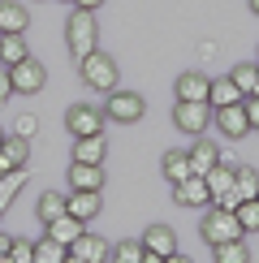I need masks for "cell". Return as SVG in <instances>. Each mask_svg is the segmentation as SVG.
I'll use <instances>...</instances> for the list:
<instances>
[{"label": "cell", "instance_id": "cell-1", "mask_svg": "<svg viewBox=\"0 0 259 263\" xmlns=\"http://www.w3.org/2000/svg\"><path fill=\"white\" fill-rule=\"evenodd\" d=\"M65 43H69V52L73 57H86V52H95L100 48V22H95L91 9H73L69 22H65Z\"/></svg>", "mask_w": 259, "mask_h": 263}, {"label": "cell", "instance_id": "cell-2", "mask_svg": "<svg viewBox=\"0 0 259 263\" xmlns=\"http://www.w3.org/2000/svg\"><path fill=\"white\" fill-rule=\"evenodd\" d=\"M78 73H82V82H86V91H117V61L108 57V52H86V57L78 61Z\"/></svg>", "mask_w": 259, "mask_h": 263}, {"label": "cell", "instance_id": "cell-3", "mask_svg": "<svg viewBox=\"0 0 259 263\" xmlns=\"http://www.w3.org/2000/svg\"><path fill=\"white\" fill-rule=\"evenodd\" d=\"M199 233H203V242H208V246H220V242H237L246 229H242V220H237V212H225V207H208V216H203Z\"/></svg>", "mask_w": 259, "mask_h": 263}, {"label": "cell", "instance_id": "cell-4", "mask_svg": "<svg viewBox=\"0 0 259 263\" xmlns=\"http://www.w3.org/2000/svg\"><path fill=\"white\" fill-rule=\"evenodd\" d=\"M143 112H147V104H143V95H138V91H108V104H104V117H108V121L134 125Z\"/></svg>", "mask_w": 259, "mask_h": 263}, {"label": "cell", "instance_id": "cell-5", "mask_svg": "<svg viewBox=\"0 0 259 263\" xmlns=\"http://www.w3.org/2000/svg\"><path fill=\"white\" fill-rule=\"evenodd\" d=\"M173 125H177L181 134H194V138H199L203 129L212 125V104H194V100H177V104H173Z\"/></svg>", "mask_w": 259, "mask_h": 263}, {"label": "cell", "instance_id": "cell-6", "mask_svg": "<svg viewBox=\"0 0 259 263\" xmlns=\"http://www.w3.org/2000/svg\"><path fill=\"white\" fill-rule=\"evenodd\" d=\"M104 108H91V104H73L65 112V125H69L73 138H91V134H104Z\"/></svg>", "mask_w": 259, "mask_h": 263}, {"label": "cell", "instance_id": "cell-7", "mask_svg": "<svg viewBox=\"0 0 259 263\" xmlns=\"http://www.w3.org/2000/svg\"><path fill=\"white\" fill-rule=\"evenodd\" d=\"M9 78H13L17 95H35V91H43V82H48V69H43L35 57H26V61H17L13 69H9Z\"/></svg>", "mask_w": 259, "mask_h": 263}, {"label": "cell", "instance_id": "cell-8", "mask_svg": "<svg viewBox=\"0 0 259 263\" xmlns=\"http://www.w3.org/2000/svg\"><path fill=\"white\" fill-rule=\"evenodd\" d=\"M212 125L220 129L225 138H246V134H251V121H246V108H242V104L212 108Z\"/></svg>", "mask_w": 259, "mask_h": 263}, {"label": "cell", "instance_id": "cell-9", "mask_svg": "<svg viewBox=\"0 0 259 263\" xmlns=\"http://www.w3.org/2000/svg\"><path fill=\"white\" fill-rule=\"evenodd\" d=\"M173 199L181 207H212V190H208V177H199V173H190L186 181L173 185Z\"/></svg>", "mask_w": 259, "mask_h": 263}, {"label": "cell", "instance_id": "cell-10", "mask_svg": "<svg viewBox=\"0 0 259 263\" xmlns=\"http://www.w3.org/2000/svg\"><path fill=\"white\" fill-rule=\"evenodd\" d=\"M69 190H104V164L69 160Z\"/></svg>", "mask_w": 259, "mask_h": 263}, {"label": "cell", "instance_id": "cell-11", "mask_svg": "<svg viewBox=\"0 0 259 263\" xmlns=\"http://www.w3.org/2000/svg\"><path fill=\"white\" fill-rule=\"evenodd\" d=\"M100 190H73V194H65V212L69 216H78V220L86 224V220H95L100 216Z\"/></svg>", "mask_w": 259, "mask_h": 263}, {"label": "cell", "instance_id": "cell-12", "mask_svg": "<svg viewBox=\"0 0 259 263\" xmlns=\"http://www.w3.org/2000/svg\"><path fill=\"white\" fill-rule=\"evenodd\" d=\"M26 160H30V138H22V134H9L5 142H0V168H5V173H13V168H26Z\"/></svg>", "mask_w": 259, "mask_h": 263}, {"label": "cell", "instance_id": "cell-13", "mask_svg": "<svg viewBox=\"0 0 259 263\" xmlns=\"http://www.w3.org/2000/svg\"><path fill=\"white\" fill-rule=\"evenodd\" d=\"M177 100H194V104H208V95H212V78H203L199 69H190V73H181L177 78Z\"/></svg>", "mask_w": 259, "mask_h": 263}, {"label": "cell", "instance_id": "cell-14", "mask_svg": "<svg viewBox=\"0 0 259 263\" xmlns=\"http://www.w3.org/2000/svg\"><path fill=\"white\" fill-rule=\"evenodd\" d=\"M69 250H73L78 259H86V263H108V259H113V246H108L100 233H82Z\"/></svg>", "mask_w": 259, "mask_h": 263}, {"label": "cell", "instance_id": "cell-15", "mask_svg": "<svg viewBox=\"0 0 259 263\" xmlns=\"http://www.w3.org/2000/svg\"><path fill=\"white\" fill-rule=\"evenodd\" d=\"M30 26V13L17 0H0V35H22Z\"/></svg>", "mask_w": 259, "mask_h": 263}, {"label": "cell", "instance_id": "cell-16", "mask_svg": "<svg viewBox=\"0 0 259 263\" xmlns=\"http://www.w3.org/2000/svg\"><path fill=\"white\" fill-rule=\"evenodd\" d=\"M82 233H86V224L78 220V216H69V212H65V216H57V220L48 224V237H57L61 246H73Z\"/></svg>", "mask_w": 259, "mask_h": 263}, {"label": "cell", "instance_id": "cell-17", "mask_svg": "<svg viewBox=\"0 0 259 263\" xmlns=\"http://www.w3.org/2000/svg\"><path fill=\"white\" fill-rule=\"evenodd\" d=\"M216 164H220V147H216L212 138H199V142L190 147V168L203 177V173H208V168H216Z\"/></svg>", "mask_w": 259, "mask_h": 263}, {"label": "cell", "instance_id": "cell-18", "mask_svg": "<svg viewBox=\"0 0 259 263\" xmlns=\"http://www.w3.org/2000/svg\"><path fill=\"white\" fill-rule=\"evenodd\" d=\"M138 242H143V250H156V255H173V250H177V237H173L169 224H151Z\"/></svg>", "mask_w": 259, "mask_h": 263}, {"label": "cell", "instance_id": "cell-19", "mask_svg": "<svg viewBox=\"0 0 259 263\" xmlns=\"http://www.w3.org/2000/svg\"><path fill=\"white\" fill-rule=\"evenodd\" d=\"M104 156H108V142H104V134L73 138V160H82V164H104Z\"/></svg>", "mask_w": 259, "mask_h": 263}, {"label": "cell", "instance_id": "cell-20", "mask_svg": "<svg viewBox=\"0 0 259 263\" xmlns=\"http://www.w3.org/2000/svg\"><path fill=\"white\" fill-rule=\"evenodd\" d=\"M246 95L237 91V82L233 78H212V95H208V104L212 108H225V104H242Z\"/></svg>", "mask_w": 259, "mask_h": 263}, {"label": "cell", "instance_id": "cell-21", "mask_svg": "<svg viewBox=\"0 0 259 263\" xmlns=\"http://www.w3.org/2000/svg\"><path fill=\"white\" fill-rule=\"evenodd\" d=\"M160 168H164V177H169L173 185H177V181H186L190 173H194V168H190V151H169Z\"/></svg>", "mask_w": 259, "mask_h": 263}, {"label": "cell", "instance_id": "cell-22", "mask_svg": "<svg viewBox=\"0 0 259 263\" xmlns=\"http://www.w3.org/2000/svg\"><path fill=\"white\" fill-rule=\"evenodd\" d=\"M229 78L237 82V91H242V95H255V91H259V61H242V65H233Z\"/></svg>", "mask_w": 259, "mask_h": 263}, {"label": "cell", "instance_id": "cell-23", "mask_svg": "<svg viewBox=\"0 0 259 263\" xmlns=\"http://www.w3.org/2000/svg\"><path fill=\"white\" fill-rule=\"evenodd\" d=\"M26 57H30V48H26L22 35H0V61H5L9 69H13L17 61H26Z\"/></svg>", "mask_w": 259, "mask_h": 263}, {"label": "cell", "instance_id": "cell-24", "mask_svg": "<svg viewBox=\"0 0 259 263\" xmlns=\"http://www.w3.org/2000/svg\"><path fill=\"white\" fill-rule=\"evenodd\" d=\"M233 190L242 194V199H259V173L251 168V164L233 168Z\"/></svg>", "mask_w": 259, "mask_h": 263}, {"label": "cell", "instance_id": "cell-25", "mask_svg": "<svg viewBox=\"0 0 259 263\" xmlns=\"http://www.w3.org/2000/svg\"><path fill=\"white\" fill-rule=\"evenodd\" d=\"M69 255V246H61L57 237H39L35 242V263H65Z\"/></svg>", "mask_w": 259, "mask_h": 263}, {"label": "cell", "instance_id": "cell-26", "mask_svg": "<svg viewBox=\"0 0 259 263\" xmlns=\"http://www.w3.org/2000/svg\"><path fill=\"white\" fill-rule=\"evenodd\" d=\"M35 212H39V220L43 224H52L57 216H65V194H39V203H35Z\"/></svg>", "mask_w": 259, "mask_h": 263}, {"label": "cell", "instance_id": "cell-27", "mask_svg": "<svg viewBox=\"0 0 259 263\" xmlns=\"http://www.w3.org/2000/svg\"><path fill=\"white\" fill-rule=\"evenodd\" d=\"M212 250H216V263H251V250H246L242 237H237V242H220Z\"/></svg>", "mask_w": 259, "mask_h": 263}, {"label": "cell", "instance_id": "cell-28", "mask_svg": "<svg viewBox=\"0 0 259 263\" xmlns=\"http://www.w3.org/2000/svg\"><path fill=\"white\" fill-rule=\"evenodd\" d=\"M108 263H143V242H117Z\"/></svg>", "mask_w": 259, "mask_h": 263}, {"label": "cell", "instance_id": "cell-29", "mask_svg": "<svg viewBox=\"0 0 259 263\" xmlns=\"http://www.w3.org/2000/svg\"><path fill=\"white\" fill-rule=\"evenodd\" d=\"M237 220H242L246 233H255V229H259V199H242V203H237Z\"/></svg>", "mask_w": 259, "mask_h": 263}, {"label": "cell", "instance_id": "cell-30", "mask_svg": "<svg viewBox=\"0 0 259 263\" xmlns=\"http://www.w3.org/2000/svg\"><path fill=\"white\" fill-rule=\"evenodd\" d=\"M9 263H35V242L13 237V246H9Z\"/></svg>", "mask_w": 259, "mask_h": 263}, {"label": "cell", "instance_id": "cell-31", "mask_svg": "<svg viewBox=\"0 0 259 263\" xmlns=\"http://www.w3.org/2000/svg\"><path fill=\"white\" fill-rule=\"evenodd\" d=\"M242 108H246V121H251V129H259V91H255V95H246Z\"/></svg>", "mask_w": 259, "mask_h": 263}, {"label": "cell", "instance_id": "cell-32", "mask_svg": "<svg viewBox=\"0 0 259 263\" xmlns=\"http://www.w3.org/2000/svg\"><path fill=\"white\" fill-rule=\"evenodd\" d=\"M35 129H39V117H30V112L17 117V134H22V138H35Z\"/></svg>", "mask_w": 259, "mask_h": 263}, {"label": "cell", "instance_id": "cell-33", "mask_svg": "<svg viewBox=\"0 0 259 263\" xmlns=\"http://www.w3.org/2000/svg\"><path fill=\"white\" fill-rule=\"evenodd\" d=\"M9 95H13V78H9V65L0 69V104H9Z\"/></svg>", "mask_w": 259, "mask_h": 263}, {"label": "cell", "instance_id": "cell-34", "mask_svg": "<svg viewBox=\"0 0 259 263\" xmlns=\"http://www.w3.org/2000/svg\"><path fill=\"white\" fill-rule=\"evenodd\" d=\"M73 5H78V9H91V13H95V9H100L104 0H73Z\"/></svg>", "mask_w": 259, "mask_h": 263}, {"label": "cell", "instance_id": "cell-35", "mask_svg": "<svg viewBox=\"0 0 259 263\" xmlns=\"http://www.w3.org/2000/svg\"><path fill=\"white\" fill-rule=\"evenodd\" d=\"M143 263H164V255H156V250H143Z\"/></svg>", "mask_w": 259, "mask_h": 263}, {"label": "cell", "instance_id": "cell-36", "mask_svg": "<svg viewBox=\"0 0 259 263\" xmlns=\"http://www.w3.org/2000/svg\"><path fill=\"white\" fill-rule=\"evenodd\" d=\"M9 246H13V237H9V233H0V255H9Z\"/></svg>", "mask_w": 259, "mask_h": 263}, {"label": "cell", "instance_id": "cell-37", "mask_svg": "<svg viewBox=\"0 0 259 263\" xmlns=\"http://www.w3.org/2000/svg\"><path fill=\"white\" fill-rule=\"evenodd\" d=\"M164 263H190L186 255H177V250H173V255H164Z\"/></svg>", "mask_w": 259, "mask_h": 263}, {"label": "cell", "instance_id": "cell-38", "mask_svg": "<svg viewBox=\"0 0 259 263\" xmlns=\"http://www.w3.org/2000/svg\"><path fill=\"white\" fill-rule=\"evenodd\" d=\"M65 263H86V259H78V255H73V250H69V255H65Z\"/></svg>", "mask_w": 259, "mask_h": 263}, {"label": "cell", "instance_id": "cell-39", "mask_svg": "<svg viewBox=\"0 0 259 263\" xmlns=\"http://www.w3.org/2000/svg\"><path fill=\"white\" fill-rule=\"evenodd\" d=\"M251 13H259V0H251Z\"/></svg>", "mask_w": 259, "mask_h": 263}, {"label": "cell", "instance_id": "cell-40", "mask_svg": "<svg viewBox=\"0 0 259 263\" xmlns=\"http://www.w3.org/2000/svg\"><path fill=\"white\" fill-rule=\"evenodd\" d=\"M5 138H9V134H5V129H0V142H5Z\"/></svg>", "mask_w": 259, "mask_h": 263}, {"label": "cell", "instance_id": "cell-41", "mask_svg": "<svg viewBox=\"0 0 259 263\" xmlns=\"http://www.w3.org/2000/svg\"><path fill=\"white\" fill-rule=\"evenodd\" d=\"M0 263H9V255H0Z\"/></svg>", "mask_w": 259, "mask_h": 263}, {"label": "cell", "instance_id": "cell-42", "mask_svg": "<svg viewBox=\"0 0 259 263\" xmlns=\"http://www.w3.org/2000/svg\"><path fill=\"white\" fill-rule=\"evenodd\" d=\"M0 177H5V168H0Z\"/></svg>", "mask_w": 259, "mask_h": 263}]
</instances>
